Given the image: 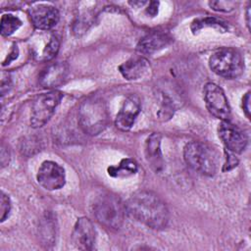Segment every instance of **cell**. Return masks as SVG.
<instances>
[{
	"instance_id": "6da1fadb",
	"label": "cell",
	"mask_w": 251,
	"mask_h": 251,
	"mask_svg": "<svg viewBox=\"0 0 251 251\" xmlns=\"http://www.w3.org/2000/svg\"><path fill=\"white\" fill-rule=\"evenodd\" d=\"M125 207L130 217L151 228L161 229L169 223L170 214L166 204L152 191L140 190L133 193Z\"/></svg>"
},
{
	"instance_id": "7a4b0ae2",
	"label": "cell",
	"mask_w": 251,
	"mask_h": 251,
	"mask_svg": "<svg viewBox=\"0 0 251 251\" xmlns=\"http://www.w3.org/2000/svg\"><path fill=\"white\" fill-rule=\"evenodd\" d=\"M92 213L96 221L109 229H119L125 220L126 207L116 195L103 192L92 202Z\"/></svg>"
},
{
	"instance_id": "3957f363",
	"label": "cell",
	"mask_w": 251,
	"mask_h": 251,
	"mask_svg": "<svg viewBox=\"0 0 251 251\" xmlns=\"http://www.w3.org/2000/svg\"><path fill=\"white\" fill-rule=\"evenodd\" d=\"M109 122V113L105 101L98 96L85 99L78 109V124L81 129L89 135L102 132Z\"/></svg>"
},
{
	"instance_id": "277c9868",
	"label": "cell",
	"mask_w": 251,
	"mask_h": 251,
	"mask_svg": "<svg viewBox=\"0 0 251 251\" xmlns=\"http://www.w3.org/2000/svg\"><path fill=\"white\" fill-rule=\"evenodd\" d=\"M183 156L186 164L194 171L209 176L216 174V154L213 148L207 144L198 141H191L185 145Z\"/></svg>"
},
{
	"instance_id": "5b68a950",
	"label": "cell",
	"mask_w": 251,
	"mask_h": 251,
	"mask_svg": "<svg viewBox=\"0 0 251 251\" xmlns=\"http://www.w3.org/2000/svg\"><path fill=\"white\" fill-rule=\"evenodd\" d=\"M209 66L218 75L226 78H234L243 73L244 60L235 49L222 48L211 55Z\"/></svg>"
},
{
	"instance_id": "8992f818",
	"label": "cell",
	"mask_w": 251,
	"mask_h": 251,
	"mask_svg": "<svg viewBox=\"0 0 251 251\" xmlns=\"http://www.w3.org/2000/svg\"><path fill=\"white\" fill-rule=\"evenodd\" d=\"M63 94L59 91H50L38 95L31 107L30 125L34 128L43 126L53 116L55 109L60 104Z\"/></svg>"
},
{
	"instance_id": "52a82bcc",
	"label": "cell",
	"mask_w": 251,
	"mask_h": 251,
	"mask_svg": "<svg viewBox=\"0 0 251 251\" xmlns=\"http://www.w3.org/2000/svg\"><path fill=\"white\" fill-rule=\"evenodd\" d=\"M205 105L211 115L222 121H227L230 117V108L227 98L223 89L213 83L208 82L203 88Z\"/></svg>"
},
{
	"instance_id": "ba28073f",
	"label": "cell",
	"mask_w": 251,
	"mask_h": 251,
	"mask_svg": "<svg viewBox=\"0 0 251 251\" xmlns=\"http://www.w3.org/2000/svg\"><path fill=\"white\" fill-rule=\"evenodd\" d=\"M219 137L226 150L232 153H241L247 145L246 134L235 125L227 121H223L218 127Z\"/></svg>"
},
{
	"instance_id": "9c48e42d",
	"label": "cell",
	"mask_w": 251,
	"mask_h": 251,
	"mask_svg": "<svg viewBox=\"0 0 251 251\" xmlns=\"http://www.w3.org/2000/svg\"><path fill=\"white\" fill-rule=\"evenodd\" d=\"M38 183L47 190L62 188L66 182V174L63 167L53 161H45L37 172Z\"/></svg>"
},
{
	"instance_id": "30bf717a",
	"label": "cell",
	"mask_w": 251,
	"mask_h": 251,
	"mask_svg": "<svg viewBox=\"0 0 251 251\" xmlns=\"http://www.w3.org/2000/svg\"><path fill=\"white\" fill-rule=\"evenodd\" d=\"M95 238L96 233L91 221L84 217L77 219L72 234V239L75 247L80 250H92L95 244Z\"/></svg>"
},
{
	"instance_id": "8fae6325",
	"label": "cell",
	"mask_w": 251,
	"mask_h": 251,
	"mask_svg": "<svg viewBox=\"0 0 251 251\" xmlns=\"http://www.w3.org/2000/svg\"><path fill=\"white\" fill-rule=\"evenodd\" d=\"M140 112V101L136 95L127 96L122 104L116 117V126L121 130H128L134 124L136 117Z\"/></svg>"
},
{
	"instance_id": "7c38bea8",
	"label": "cell",
	"mask_w": 251,
	"mask_h": 251,
	"mask_svg": "<svg viewBox=\"0 0 251 251\" xmlns=\"http://www.w3.org/2000/svg\"><path fill=\"white\" fill-rule=\"evenodd\" d=\"M29 15L34 26L43 30L54 27L60 18L58 10L46 4H39L32 7L29 11Z\"/></svg>"
},
{
	"instance_id": "4fadbf2b",
	"label": "cell",
	"mask_w": 251,
	"mask_h": 251,
	"mask_svg": "<svg viewBox=\"0 0 251 251\" xmlns=\"http://www.w3.org/2000/svg\"><path fill=\"white\" fill-rule=\"evenodd\" d=\"M69 69L65 63L58 62L48 66L39 75V83L45 88H54L66 80Z\"/></svg>"
},
{
	"instance_id": "5bb4252c",
	"label": "cell",
	"mask_w": 251,
	"mask_h": 251,
	"mask_svg": "<svg viewBox=\"0 0 251 251\" xmlns=\"http://www.w3.org/2000/svg\"><path fill=\"white\" fill-rule=\"evenodd\" d=\"M145 158L153 171L159 173L164 168V159L161 152V135L152 133L145 141Z\"/></svg>"
},
{
	"instance_id": "9a60e30c",
	"label": "cell",
	"mask_w": 251,
	"mask_h": 251,
	"mask_svg": "<svg viewBox=\"0 0 251 251\" xmlns=\"http://www.w3.org/2000/svg\"><path fill=\"white\" fill-rule=\"evenodd\" d=\"M149 69V63L143 57H132L119 67L123 76L128 80H136L143 77Z\"/></svg>"
},
{
	"instance_id": "2e32d148",
	"label": "cell",
	"mask_w": 251,
	"mask_h": 251,
	"mask_svg": "<svg viewBox=\"0 0 251 251\" xmlns=\"http://www.w3.org/2000/svg\"><path fill=\"white\" fill-rule=\"evenodd\" d=\"M170 42L171 37L167 33L155 31L140 39L136 46V50L141 54H152L160 49H163Z\"/></svg>"
},
{
	"instance_id": "e0dca14e",
	"label": "cell",
	"mask_w": 251,
	"mask_h": 251,
	"mask_svg": "<svg viewBox=\"0 0 251 251\" xmlns=\"http://www.w3.org/2000/svg\"><path fill=\"white\" fill-rule=\"evenodd\" d=\"M137 164L134 160L126 158L120 162L118 166H112L108 169V174L114 177H124L135 174Z\"/></svg>"
},
{
	"instance_id": "ac0fdd59",
	"label": "cell",
	"mask_w": 251,
	"mask_h": 251,
	"mask_svg": "<svg viewBox=\"0 0 251 251\" xmlns=\"http://www.w3.org/2000/svg\"><path fill=\"white\" fill-rule=\"evenodd\" d=\"M22 25V21L12 15L4 14L1 18V34L3 36H9L13 34Z\"/></svg>"
},
{
	"instance_id": "d6986e66",
	"label": "cell",
	"mask_w": 251,
	"mask_h": 251,
	"mask_svg": "<svg viewBox=\"0 0 251 251\" xmlns=\"http://www.w3.org/2000/svg\"><path fill=\"white\" fill-rule=\"evenodd\" d=\"M206 25H208V26H220V28H223V29L226 28V25L222 21L214 19V18H206V19H203V20L195 21L192 24V30L197 31V30L201 29L203 26H206Z\"/></svg>"
},
{
	"instance_id": "ffe728a7",
	"label": "cell",
	"mask_w": 251,
	"mask_h": 251,
	"mask_svg": "<svg viewBox=\"0 0 251 251\" xmlns=\"http://www.w3.org/2000/svg\"><path fill=\"white\" fill-rule=\"evenodd\" d=\"M59 50V41L55 36H52L48 41L47 45L43 49L42 56L44 60H51L54 58Z\"/></svg>"
},
{
	"instance_id": "44dd1931",
	"label": "cell",
	"mask_w": 251,
	"mask_h": 251,
	"mask_svg": "<svg viewBox=\"0 0 251 251\" xmlns=\"http://www.w3.org/2000/svg\"><path fill=\"white\" fill-rule=\"evenodd\" d=\"M209 5L215 11L229 12L234 9L235 3L232 1H212L209 2Z\"/></svg>"
},
{
	"instance_id": "7402d4cb",
	"label": "cell",
	"mask_w": 251,
	"mask_h": 251,
	"mask_svg": "<svg viewBox=\"0 0 251 251\" xmlns=\"http://www.w3.org/2000/svg\"><path fill=\"white\" fill-rule=\"evenodd\" d=\"M0 212H1V222H4L6 218L10 214L11 210V202L10 198L8 197L7 194L4 192H1V200H0Z\"/></svg>"
},
{
	"instance_id": "603a6c76",
	"label": "cell",
	"mask_w": 251,
	"mask_h": 251,
	"mask_svg": "<svg viewBox=\"0 0 251 251\" xmlns=\"http://www.w3.org/2000/svg\"><path fill=\"white\" fill-rule=\"evenodd\" d=\"M234 153H232V152H230V151H226V163H225V166H224V171H228V170H230V169H232V168H234V167H236L237 166V163H238V161H237V159L235 158V156L233 155Z\"/></svg>"
},
{
	"instance_id": "cb8c5ba5",
	"label": "cell",
	"mask_w": 251,
	"mask_h": 251,
	"mask_svg": "<svg viewBox=\"0 0 251 251\" xmlns=\"http://www.w3.org/2000/svg\"><path fill=\"white\" fill-rule=\"evenodd\" d=\"M242 107H243V111L246 115V117L249 119L250 117V92H247L242 100Z\"/></svg>"
},
{
	"instance_id": "d4e9b609",
	"label": "cell",
	"mask_w": 251,
	"mask_h": 251,
	"mask_svg": "<svg viewBox=\"0 0 251 251\" xmlns=\"http://www.w3.org/2000/svg\"><path fill=\"white\" fill-rule=\"evenodd\" d=\"M158 2H150L149 3V7L147 9V12L149 15L151 16H155L158 13Z\"/></svg>"
},
{
	"instance_id": "484cf974",
	"label": "cell",
	"mask_w": 251,
	"mask_h": 251,
	"mask_svg": "<svg viewBox=\"0 0 251 251\" xmlns=\"http://www.w3.org/2000/svg\"><path fill=\"white\" fill-rule=\"evenodd\" d=\"M17 56H18V48H17V46H14V49L12 50V52L10 53V55L8 56V58H7V60L4 62V64L3 65H6V64H9L11 61H13V60H15L16 58H17Z\"/></svg>"
},
{
	"instance_id": "4316f807",
	"label": "cell",
	"mask_w": 251,
	"mask_h": 251,
	"mask_svg": "<svg viewBox=\"0 0 251 251\" xmlns=\"http://www.w3.org/2000/svg\"><path fill=\"white\" fill-rule=\"evenodd\" d=\"M250 14H249V7H248V9H247V13H246V18H247V25H248V27H249V25H250V22H249V16Z\"/></svg>"
}]
</instances>
